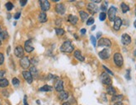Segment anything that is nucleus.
Masks as SVG:
<instances>
[{
	"mask_svg": "<svg viewBox=\"0 0 136 105\" xmlns=\"http://www.w3.org/2000/svg\"><path fill=\"white\" fill-rule=\"evenodd\" d=\"M60 50L64 53H71L74 51V46L72 45L70 41H65L60 47Z\"/></svg>",
	"mask_w": 136,
	"mask_h": 105,
	"instance_id": "1",
	"label": "nucleus"
},
{
	"mask_svg": "<svg viewBox=\"0 0 136 105\" xmlns=\"http://www.w3.org/2000/svg\"><path fill=\"white\" fill-rule=\"evenodd\" d=\"M100 80H101L102 83L108 85V86H110L112 83L111 78L109 77V75L107 73H102L101 76H100Z\"/></svg>",
	"mask_w": 136,
	"mask_h": 105,
	"instance_id": "2",
	"label": "nucleus"
},
{
	"mask_svg": "<svg viewBox=\"0 0 136 105\" xmlns=\"http://www.w3.org/2000/svg\"><path fill=\"white\" fill-rule=\"evenodd\" d=\"M114 61L116 66L118 67H121L124 63V58H123V56L121 55V54L119 53H116L114 55Z\"/></svg>",
	"mask_w": 136,
	"mask_h": 105,
	"instance_id": "3",
	"label": "nucleus"
},
{
	"mask_svg": "<svg viewBox=\"0 0 136 105\" xmlns=\"http://www.w3.org/2000/svg\"><path fill=\"white\" fill-rule=\"evenodd\" d=\"M116 13H117V8L111 6L108 10V17L110 21H114V19L116 18Z\"/></svg>",
	"mask_w": 136,
	"mask_h": 105,
	"instance_id": "4",
	"label": "nucleus"
},
{
	"mask_svg": "<svg viewBox=\"0 0 136 105\" xmlns=\"http://www.w3.org/2000/svg\"><path fill=\"white\" fill-rule=\"evenodd\" d=\"M20 66L23 68V69H27L28 68H29L30 66V60L29 59V58L26 57V56H23V58H21V59H20Z\"/></svg>",
	"mask_w": 136,
	"mask_h": 105,
	"instance_id": "5",
	"label": "nucleus"
},
{
	"mask_svg": "<svg viewBox=\"0 0 136 105\" xmlns=\"http://www.w3.org/2000/svg\"><path fill=\"white\" fill-rule=\"evenodd\" d=\"M98 46L99 47H108L109 48L111 46V41L106 38H100L99 41L98 42Z\"/></svg>",
	"mask_w": 136,
	"mask_h": 105,
	"instance_id": "6",
	"label": "nucleus"
},
{
	"mask_svg": "<svg viewBox=\"0 0 136 105\" xmlns=\"http://www.w3.org/2000/svg\"><path fill=\"white\" fill-rule=\"evenodd\" d=\"M99 56L100 58L102 59H108L110 56V50L105 48V49H103L101 52L99 53Z\"/></svg>",
	"mask_w": 136,
	"mask_h": 105,
	"instance_id": "7",
	"label": "nucleus"
},
{
	"mask_svg": "<svg viewBox=\"0 0 136 105\" xmlns=\"http://www.w3.org/2000/svg\"><path fill=\"white\" fill-rule=\"evenodd\" d=\"M14 54L18 58H23V54H24V50H23V47L20 45L17 46L15 48V49H14Z\"/></svg>",
	"mask_w": 136,
	"mask_h": 105,
	"instance_id": "8",
	"label": "nucleus"
},
{
	"mask_svg": "<svg viewBox=\"0 0 136 105\" xmlns=\"http://www.w3.org/2000/svg\"><path fill=\"white\" fill-rule=\"evenodd\" d=\"M39 2H40V7L43 12H46L49 9L50 4L48 1H47V0H42V1H39Z\"/></svg>",
	"mask_w": 136,
	"mask_h": 105,
	"instance_id": "9",
	"label": "nucleus"
},
{
	"mask_svg": "<svg viewBox=\"0 0 136 105\" xmlns=\"http://www.w3.org/2000/svg\"><path fill=\"white\" fill-rule=\"evenodd\" d=\"M54 88L57 92H62L63 91V80L58 79L54 83Z\"/></svg>",
	"mask_w": 136,
	"mask_h": 105,
	"instance_id": "10",
	"label": "nucleus"
},
{
	"mask_svg": "<svg viewBox=\"0 0 136 105\" xmlns=\"http://www.w3.org/2000/svg\"><path fill=\"white\" fill-rule=\"evenodd\" d=\"M24 49L27 53H31L33 52L34 48H33V43H32V41L31 40H27L24 43Z\"/></svg>",
	"mask_w": 136,
	"mask_h": 105,
	"instance_id": "11",
	"label": "nucleus"
},
{
	"mask_svg": "<svg viewBox=\"0 0 136 105\" xmlns=\"http://www.w3.org/2000/svg\"><path fill=\"white\" fill-rule=\"evenodd\" d=\"M121 42L124 45H129L131 43V38L130 36L127 33H124L121 38Z\"/></svg>",
	"mask_w": 136,
	"mask_h": 105,
	"instance_id": "12",
	"label": "nucleus"
},
{
	"mask_svg": "<svg viewBox=\"0 0 136 105\" xmlns=\"http://www.w3.org/2000/svg\"><path fill=\"white\" fill-rule=\"evenodd\" d=\"M22 74H23V78H24L25 80L27 81L29 84L32 83V82H33V77H32V75H31V73H29V71H23V73H22Z\"/></svg>",
	"mask_w": 136,
	"mask_h": 105,
	"instance_id": "13",
	"label": "nucleus"
},
{
	"mask_svg": "<svg viewBox=\"0 0 136 105\" xmlns=\"http://www.w3.org/2000/svg\"><path fill=\"white\" fill-rule=\"evenodd\" d=\"M88 10L92 14H96V13L98 12L99 8H98V6L97 5L94 4L93 3H90V4H88Z\"/></svg>",
	"mask_w": 136,
	"mask_h": 105,
	"instance_id": "14",
	"label": "nucleus"
},
{
	"mask_svg": "<svg viewBox=\"0 0 136 105\" xmlns=\"http://www.w3.org/2000/svg\"><path fill=\"white\" fill-rule=\"evenodd\" d=\"M114 29L116 31L119 30L121 25H122V20H121L120 18H116L114 19Z\"/></svg>",
	"mask_w": 136,
	"mask_h": 105,
	"instance_id": "15",
	"label": "nucleus"
},
{
	"mask_svg": "<svg viewBox=\"0 0 136 105\" xmlns=\"http://www.w3.org/2000/svg\"><path fill=\"white\" fill-rule=\"evenodd\" d=\"M56 12H57L58 14H63L64 13H65V7H64V5L62 4H59L56 5Z\"/></svg>",
	"mask_w": 136,
	"mask_h": 105,
	"instance_id": "16",
	"label": "nucleus"
},
{
	"mask_svg": "<svg viewBox=\"0 0 136 105\" xmlns=\"http://www.w3.org/2000/svg\"><path fill=\"white\" fill-rule=\"evenodd\" d=\"M74 58H76V59H78L79 61L80 62H84L85 61V57L81 54L80 51L79 50H76V51L74 52Z\"/></svg>",
	"mask_w": 136,
	"mask_h": 105,
	"instance_id": "17",
	"label": "nucleus"
},
{
	"mask_svg": "<svg viewBox=\"0 0 136 105\" xmlns=\"http://www.w3.org/2000/svg\"><path fill=\"white\" fill-rule=\"evenodd\" d=\"M59 99L62 100V101H64L66 100L69 98V93L66 91H62L60 92L59 95Z\"/></svg>",
	"mask_w": 136,
	"mask_h": 105,
	"instance_id": "18",
	"label": "nucleus"
},
{
	"mask_svg": "<svg viewBox=\"0 0 136 105\" xmlns=\"http://www.w3.org/2000/svg\"><path fill=\"white\" fill-rule=\"evenodd\" d=\"M38 20L40 23H45L47 21V14H45V12H41L38 16Z\"/></svg>",
	"mask_w": 136,
	"mask_h": 105,
	"instance_id": "19",
	"label": "nucleus"
},
{
	"mask_svg": "<svg viewBox=\"0 0 136 105\" xmlns=\"http://www.w3.org/2000/svg\"><path fill=\"white\" fill-rule=\"evenodd\" d=\"M78 20H79V18H78L77 16H75V15H69V22L72 23V24L75 25L77 23H78Z\"/></svg>",
	"mask_w": 136,
	"mask_h": 105,
	"instance_id": "20",
	"label": "nucleus"
},
{
	"mask_svg": "<svg viewBox=\"0 0 136 105\" xmlns=\"http://www.w3.org/2000/svg\"><path fill=\"white\" fill-rule=\"evenodd\" d=\"M8 38V33L6 30H2L0 32V40H5Z\"/></svg>",
	"mask_w": 136,
	"mask_h": 105,
	"instance_id": "21",
	"label": "nucleus"
},
{
	"mask_svg": "<svg viewBox=\"0 0 136 105\" xmlns=\"http://www.w3.org/2000/svg\"><path fill=\"white\" fill-rule=\"evenodd\" d=\"M53 90V87L49 86V85H44L42 88H39V91L40 92H50Z\"/></svg>",
	"mask_w": 136,
	"mask_h": 105,
	"instance_id": "22",
	"label": "nucleus"
},
{
	"mask_svg": "<svg viewBox=\"0 0 136 105\" xmlns=\"http://www.w3.org/2000/svg\"><path fill=\"white\" fill-rule=\"evenodd\" d=\"M79 15H80V18H81V19H82L83 22H85V20H87V18H88V14L85 11L79 12Z\"/></svg>",
	"mask_w": 136,
	"mask_h": 105,
	"instance_id": "23",
	"label": "nucleus"
},
{
	"mask_svg": "<svg viewBox=\"0 0 136 105\" xmlns=\"http://www.w3.org/2000/svg\"><path fill=\"white\" fill-rule=\"evenodd\" d=\"M107 93L109 94H110V95H115V94H116V90H115V88H114L113 86H108L107 88Z\"/></svg>",
	"mask_w": 136,
	"mask_h": 105,
	"instance_id": "24",
	"label": "nucleus"
},
{
	"mask_svg": "<svg viewBox=\"0 0 136 105\" xmlns=\"http://www.w3.org/2000/svg\"><path fill=\"white\" fill-rule=\"evenodd\" d=\"M29 73H31L32 77H37V75H38V69H37L34 66H33V67L30 68V71H29Z\"/></svg>",
	"mask_w": 136,
	"mask_h": 105,
	"instance_id": "25",
	"label": "nucleus"
},
{
	"mask_svg": "<svg viewBox=\"0 0 136 105\" xmlns=\"http://www.w3.org/2000/svg\"><path fill=\"white\" fill-rule=\"evenodd\" d=\"M8 85V81L6 78H2L0 79V87L1 88H5Z\"/></svg>",
	"mask_w": 136,
	"mask_h": 105,
	"instance_id": "26",
	"label": "nucleus"
},
{
	"mask_svg": "<svg viewBox=\"0 0 136 105\" xmlns=\"http://www.w3.org/2000/svg\"><path fill=\"white\" fill-rule=\"evenodd\" d=\"M122 99H123V95H114V96H113L111 100H112V102L117 103V102H120Z\"/></svg>",
	"mask_w": 136,
	"mask_h": 105,
	"instance_id": "27",
	"label": "nucleus"
},
{
	"mask_svg": "<svg viewBox=\"0 0 136 105\" xmlns=\"http://www.w3.org/2000/svg\"><path fill=\"white\" fill-rule=\"evenodd\" d=\"M121 8H122V12L124 14L127 13V12L129 10V7L126 4H125V3H122V4H121Z\"/></svg>",
	"mask_w": 136,
	"mask_h": 105,
	"instance_id": "28",
	"label": "nucleus"
},
{
	"mask_svg": "<svg viewBox=\"0 0 136 105\" xmlns=\"http://www.w3.org/2000/svg\"><path fill=\"white\" fill-rule=\"evenodd\" d=\"M55 32H56V34L59 35V36H61V35H63L64 33V30L60 29V28H56Z\"/></svg>",
	"mask_w": 136,
	"mask_h": 105,
	"instance_id": "29",
	"label": "nucleus"
},
{
	"mask_svg": "<svg viewBox=\"0 0 136 105\" xmlns=\"http://www.w3.org/2000/svg\"><path fill=\"white\" fill-rule=\"evenodd\" d=\"M5 7H6V8H7L8 11H11V10L14 8V4H12L11 2H8L5 4Z\"/></svg>",
	"mask_w": 136,
	"mask_h": 105,
	"instance_id": "30",
	"label": "nucleus"
},
{
	"mask_svg": "<svg viewBox=\"0 0 136 105\" xmlns=\"http://www.w3.org/2000/svg\"><path fill=\"white\" fill-rule=\"evenodd\" d=\"M12 83H13V84H14V86L18 87L19 85V83H20V81L18 80V78H13V80H12Z\"/></svg>",
	"mask_w": 136,
	"mask_h": 105,
	"instance_id": "31",
	"label": "nucleus"
},
{
	"mask_svg": "<svg viewBox=\"0 0 136 105\" xmlns=\"http://www.w3.org/2000/svg\"><path fill=\"white\" fill-rule=\"evenodd\" d=\"M107 5H108V2H104V4L100 7V9L103 11V13H105V11L107 10Z\"/></svg>",
	"mask_w": 136,
	"mask_h": 105,
	"instance_id": "32",
	"label": "nucleus"
},
{
	"mask_svg": "<svg viewBox=\"0 0 136 105\" xmlns=\"http://www.w3.org/2000/svg\"><path fill=\"white\" fill-rule=\"evenodd\" d=\"M106 14L105 13H103V12H102L101 14H99V20L100 21H104V20H105L106 19Z\"/></svg>",
	"mask_w": 136,
	"mask_h": 105,
	"instance_id": "33",
	"label": "nucleus"
},
{
	"mask_svg": "<svg viewBox=\"0 0 136 105\" xmlns=\"http://www.w3.org/2000/svg\"><path fill=\"white\" fill-rule=\"evenodd\" d=\"M94 18H89L87 20V25H92V24H94Z\"/></svg>",
	"mask_w": 136,
	"mask_h": 105,
	"instance_id": "34",
	"label": "nucleus"
},
{
	"mask_svg": "<svg viewBox=\"0 0 136 105\" xmlns=\"http://www.w3.org/2000/svg\"><path fill=\"white\" fill-rule=\"evenodd\" d=\"M4 56L2 53H0V66L4 63Z\"/></svg>",
	"mask_w": 136,
	"mask_h": 105,
	"instance_id": "35",
	"label": "nucleus"
},
{
	"mask_svg": "<svg viewBox=\"0 0 136 105\" xmlns=\"http://www.w3.org/2000/svg\"><path fill=\"white\" fill-rule=\"evenodd\" d=\"M90 39H91V42H92V44L94 45V47L96 46V38H94V36H91L90 37Z\"/></svg>",
	"mask_w": 136,
	"mask_h": 105,
	"instance_id": "36",
	"label": "nucleus"
},
{
	"mask_svg": "<svg viewBox=\"0 0 136 105\" xmlns=\"http://www.w3.org/2000/svg\"><path fill=\"white\" fill-rule=\"evenodd\" d=\"M129 73H130V70H129V69H128V70H127V73H126V76H125V78H126L128 80H130V78H131Z\"/></svg>",
	"mask_w": 136,
	"mask_h": 105,
	"instance_id": "37",
	"label": "nucleus"
},
{
	"mask_svg": "<svg viewBox=\"0 0 136 105\" xmlns=\"http://www.w3.org/2000/svg\"><path fill=\"white\" fill-rule=\"evenodd\" d=\"M103 69H105L106 72H107V73H109L110 75H114V73H113V72H111V71L109 70V69H108L107 67H105V66H103Z\"/></svg>",
	"mask_w": 136,
	"mask_h": 105,
	"instance_id": "38",
	"label": "nucleus"
},
{
	"mask_svg": "<svg viewBox=\"0 0 136 105\" xmlns=\"http://www.w3.org/2000/svg\"><path fill=\"white\" fill-rule=\"evenodd\" d=\"M4 74H5V71H4V70H1V71H0V79L4 78Z\"/></svg>",
	"mask_w": 136,
	"mask_h": 105,
	"instance_id": "39",
	"label": "nucleus"
},
{
	"mask_svg": "<svg viewBox=\"0 0 136 105\" xmlns=\"http://www.w3.org/2000/svg\"><path fill=\"white\" fill-rule=\"evenodd\" d=\"M27 0H20V5L21 6H24L25 4H27Z\"/></svg>",
	"mask_w": 136,
	"mask_h": 105,
	"instance_id": "40",
	"label": "nucleus"
},
{
	"mask_svg": "<svg viewBox=\"0 0 136 105\" xmlns=\"http://www.w3.org/2000/svg\"><path fill=\"white\" fill-rule=\"evenodd\" d=\"M20 15H21V13H20V12H18V13H17V14L14 15V18H15V19H18L19 18H20Z\"/></svg>",
	"mask_w": 136,
	"mask_h": 105,
	"instance_id": "41",
	"label": "nucleus"
},
{
	"mask_svg": "<svg viewBox=\"0 0 136 105\" xmlns=\"http://www.w3.org/2000/svg\"><path fill=\"white\" fill-rule=\"evenodd\" d=\"M23 105H29L27 103V97L24 96V98H23Z\"/></svg>",
	"mask_w": 136,
	"mask_h": 105,
	"instance_id": "42",
	"label": "nucleus"
},
{
	"mask_svg": "<svg viewBox=\"0 0 136 105\" xmlns=\"http://www.w3.org/2000/svg\"><path fill=\"white\" fill-rule=\"evenodd\" d=\"M80 32H81V33H82V34H85V33H86V29H82Z\"/></svg>",
	"mask_w": 136,
	"mask_h": 105,
	"instance_id": "43",
	"label": "nucleus"
},
{
	"mask_svg": "<svg viewBox=\"0 0 136 105\" xmlns=\"http://www.w3.org/2000/svg\"><path fill=\"white\" fill-rule=\"evenodd\" d=\"M114 105H124L121 102H117V103H115Z\"/></svg>",
	"mask_w": 136,
	"mask_h": 105,
	"instance_id": "44",
	"label": "nucleus"
},
{
	"mask_svg": "<svg viewBox=\"0 0 136 105\" xmlns=\"http://www.w3.org/2000/svg\"><path fill=\"white\" fill-rule=\"evenodd\" d=\"M100 36H101V33H97V38H100Z\"/></svg>",
	"mask_w": 136,
	"mask_h": 105,
	"instance_id": "45",
	"label": "nucleus"
},
{
	"mask_svg": "<svg viewBox=\"0 0 136 105\" xmlns=\"http://www.w3.org/2000/svg\"><path fill=\"white\" fill-rule=\"evenodd\" d=\"M63 105H70V103H68V102H64V103H63Z\"/></svg>",
	"mask_w": 136,
	"mask_h": 105,
	"instance_id": "46",
	"label": "nucleus"
},
{
	"mask_svg": "<svg viewBox=\"0 0 136 105\" xmlns=\"http://www.w3.org/2000/svg\"><path fill=\"white\" fill-rule=\"evenodd\" d=\"M93 3H100V0H99V1H92Z\"/></svg>",
	"mask_w": 136,
	"mask_h": 105,
	"instance_id": "47",
	"label": "nucleus"
},
{
	"mask_svg": "<svg viewBox=\"0 0 136 105\" xmlns=\"http://www.w3.org/2000/svg\"><path fill=\"white\" fill-rule=\"evenodd\" d=\"M134 27L136 28V20H135V21H134Z\"/></svg>",
	"mask_w": 136,
	"mask_h": 105,
	"instance_id": "48",
	"label": "nucleus"
},
{
	"mask_svg": "<svg viewBox=\"0 0 136 105\" xmlns=\"http://www.w3.org/2000/svg\"><path fill=\"white\" fill-rule=\"evenodd\" d=\"M94 29H95V26H94V27L92 28V30H94Z\"/></svg>",
	"mask_w": 136,
	"mask_h": 105,
	"instance_id": "49",
	"label": "nucleus"
},
{
	"mask_svg": "<svg viewBox=\"0 0 136 105\" xmlns=\"http://www.w3.org/2000/svg\"><path fill=\"white\" fill-rule=\"evenodd\" d=\"M134 56H136V50H135V51H134Z\"/></svg>",
	"mask_w": 136,
	"mask_h": 105,
	"instance_id": "50",
	"label": "nucleus"
},
{
	"mask_svg": "<svg viewBox=\"0 0 136 105\" xmlns=\"http://www.w3.org/2000/svg\"><path fill=\"white\" fill-rule=\"evenodd\" d=\"M1 31H2V29H1V27H0V32H1Z\"/></svg>",
	"mask_w": 136,
	"mask_h": 105,
	"instance_id": "51",
	"label": "nucleus"
},
{
	"mask_svg": "<svg viewBox=\"0 0 136 105\" xmlns=\"http://www.w3.org/2000/svg\"><path fill=\"white\" fill-rule=\"evenodd\" d=\"M0 46H1V40H0Z\"/></svg>",
	"mask_w": 136,
	"mask_h": 105,
	"instance_id": "52",
	"label": "nucleus"
},
{
	"mask_svg": "<svg viewBox=\"0 0 136 105\" xmlns=\"http://www.w3.org/2000/svg\"><path fill=\"white\" fill-rule=\"evenodd\" d=\"M135 15H136V8H135Z\"/></svg>",
	"mask_w": 136,
	"mask_h": 105,
	"instance_id": "53",
	"label": "nucleus"
},
{
	"mask_svg": "<svg viewBox=\"0 0 136 105\" xmlns=\"http://www.w3.org/2000/svg\"><path fill=\"white\" fill-rule=\"evenodd\" d=\"M0 105H1V104H0Z\"/></svg>",
	"mask_w": 136,
	"mask_h": 105,
	"instance_id": "54",
	"label": "nucleus"
}]
</instances>
